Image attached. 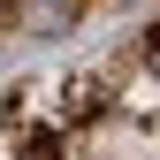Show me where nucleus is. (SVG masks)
Segmentation results:
<instances>
[{
  "mask_svg": "<svg viewBox=\"0 0 160 160\" xmlns=\"http://www.w3.org/2000/svg\"><path fill=\"white\" fill-rule=\"evenodd\" d=\"M69 15H76V0H23V8H15V31L53 38V31H69Z\"/></svg>",
  "mask_w": 160,
  "mask_h": 160,
  "instance_id": "nucleus-1",
  "label": "nucleus"
},
{
  "mask_svg": "<svg viewBox=\"0 0 160 160\" xmlns=\"http://www.w3.org/2000/svg\"><path fill=\"white\" fill-rule=\"evenodd\" d=\"M152 76H160V38H152Z\"/></svg>",
  "mask_w": 160,
  "mask_h": 160,
  "instance_id": "nucleus-2",
  "label": "nucleus"
}]
</instances>
